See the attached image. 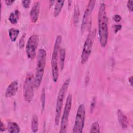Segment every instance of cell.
Listing matches in <instances>:
<instances>
[{"mask_svg": "<svg viewBox=\"0 0 133 133\" xmlns=\"http://www.w3.org/2000/svg\"><path fill=\"white\" fill-rule=\"evenodd\" d=\"M8 34L11 41L12 42H15L18 36L19 30L15 28H10L8 30Z\"/></svg>", "mask_w": 133, "mask_h": 133, "instance_id": "cell-19", "label": "cell"}, {"mask_svg": "<svg viewBox=\"0 0 133 133\" xmlns=\"http://www.w3.org/2000/svg\"><path fill=\"white\" fill-rule=\"evenodd\" d=\"M72 103V96L71 94L68 95L65 107L63 110V114L61 119L60 133H65L67 130V127L69 121V116L71 109Z\"/></svg>", "mask_w": 133, "mask_h": 133, "instance_id": "cell-7", "label": "cell"}, {"mask_svg": "<svg viewBox=\"0 0 133 133\" xmlns=\"http://www.w3.org/2000/svg\"><path fill=\"white\" fill-rule=\"evenodd\" d=\"M114 31L115 33H117L122 29V25L121 24H114L113 25Z\"/></svg>", "mask_w": 133, "mask_h": 133, "instance_id": "cell-27", "label": "cell"}, {"mask_svg": "<svg viewBox=\"0 0 133 133\" xmlns=\"http://www.w3.org/2000/svg\"><path fill=\"white\" fill-rule=\"evenodd\" d=\"M7 129L10 133H19L20 131L19 126L14 122H9L7 124Z\"/></svg>", "mask_w": 133, "mask_h": 133, "instance_id": "cell-14", "label": "cell"}, {"mask_svg": "<svg viewBox=\"0 0 133 133\" xmlns=\"http://www.w3.org/2000/svg\"><path fill=\"white\" fill-rule=\"evenodd\" d=\"M41 102L42 105V111L44 110L45 107V102H46V93L45 88H43L41 91Z\"/></svg>", "mask_w": 133, "mask_h": 133, "instance_id": "cell-22", "label": "cell"}, {"mask_svg": "<svg viewBox=\"0 0 133 133\" xmlns=\"http://www.w3.org/2000/svg\"><path fill=\"white\" fill-rule=\"evenodd\" d=\"M20 16V12L18 10H15L14 11L10 13L8 19L12 24H16L18 22Z\"/></svg>", "mask_w": 133, "mask_h": 133, "instance_id": "cell-16", "label": "cell"}, {"mask_svg": "<svg viewBox=\"0 0 133 133\" xmlns=\"http://www.w3.org/2000/svg\"><path fill=\"white\" fill-rule=\"evenodd\" d=\"M128 81H129L131 86H132V76H131L130 77H129L128 78Z\"/></svg>", "mask_w": 133, "mask_h": 133, "instance_id": "cell-31", "label": "cell"}, {"mask_svg": "<svg viewBox=\"0 0 133 133\" xmlns=\"http://www.w3.org/2000/svg\"><path fill=\"white\" fill-rule=\"evenodd\" d=\"M65 50L64 48H60L59 51V58H60V66L61 70H63L64 65V61L65 59Z\"/></svg>", "mask_w": 133, "mask_h": 133, "instance_id": "cell-18", "label": "cell"}, {"mask_svg": "<svg viewBox=\"0 0 133 133\" xmlns=\"http://www.w3.org/2000/svg\"><path fill=\"white\" fill-rule=\"evenodd\" d=\"M79 16V9L77 5L75 6L74 7V16H73V23L75 25H76V24L78 22V18Z\"/></svg>", "mask_w": 133, "mask_h": 133, "instance_id": "cell-20", "label": "cell"}, {"mask_svg": "<svg viewBox=\"0 0 133 133\" xmlns=\"http://www.w3.org/2000/svg\"><path fill=\"white\" fill-rule=\"evenodd\" d=\"M95 3V1H89L86 6V9L83 15L81 25V30L83 33L85 31V29L87 27V25H88V22L90 21L89 20L90 18V16L94 10Z\"/></svg>", "mask_w": 133, "mask_h": 133, "instance_id": "cell-10", "label": "cell"}, {"mask_svg": "<svg viewBox=\"0 0 133 133\" xmlns=\"http://www.w3.org/2000/svg\"><path fill=\"white\" fill-rule=\"evenodd\" d=\"M98 21L100 44L102 47H105L107 44L108 38V19L107 17L104 3H101L100 5L98 14Z\"/></svg>", "mask_w": 133, "mask_h": 133, "instance_id": "cell-1", "label": "cell"}, {"mask_svg": "<svg viewBox=\"0 0 133 133\" xmlns=\"http://www.w3.org/2000/svg\"><path fill=\"white\" fill-rule=\"evenodd\" d=\"M117 119L120 126L123 129H126L128 127V121L126 115L121 110H118L117 112Z\"/></svg>", "mask_w": 133, "mask_h": 133, "instance_id": "cell-13", "label": "cell"}, {"mask_svg": "<svg viewBox=\"0 0 133 133\" xmlns=\"http://www.w3.org/2000/svg\"><path fill=\"white\" fill-rule=\"evenodd\" d=\"M40 11V3L36 1L32 6L30 12V17L32 22L34 23L37 21L38 18Z\"/></svg>", "mask_w": 133, "mask_h": 133, "instance_id": "cell-12", "label": "cell"}, {"mask_svg": "<svg viewBox=\"0 0 133 133\" xmlns=\"http://www.w3.org/2000/svg\"><path fill=\"white\" fill-rule=\"evenodd\" d=\"M31 1L29 0V1H21V3L22 5L23 6V7L25 8H28L31 4Z\"/></svg>", "mask_w": 133, "mask_h": 133, "instance_id": "cell-25", "label": "cell"}, {"mask_svg": "<svg viewBox=\"0 0 133 133\" xmlns=\"http://www.w3.org/2000/svg\"><path fill=\"white\" fill-rule=\"evenodd\" d=\"M132 3H133V1L130 0V1H128L127 3V7L129 10V11L130 12H132L133 8H132Z\"/></svg>", "mask_w": 133, "mask_h": 133, "instance_id": "cell-26", "label": "cell"}, {"mask_svg": "<svg viewBox=\"0 0 133 133\" xmlns=\"http://www.w3.org/2000/svg\"><path fill=\"white\" fill-rule=\"evenodd\" d=\"M96 98L95 97H94L92 100V101H91V104H90V110L91 113H92L95 110V106H96Z\"/></svg>", "mask_w": 133, "mask_h": 133, "instance_id": "cell-24", "label": "cell"}, {"mask_svg": "<svg viewBox=\"0 0 133 133\" xmlns=\"http://www.w3.org/2000/svg\"><path fill=\"white\" fill-rule=\"evenodd\" d=\"M70 81H71V79L70 78H67L64 81L62 85L61 86L58 92V94L57 98V101H56L55 117V123L56 126L59 124V123L60 119L63 100L64 99L65 94L68 90Z\"/></svg>", "mask_w": 133, "mask_h": 133, "instance_id": "cell-3", "label": "cell"}, {"mask_svg": "<svg viewBox=\"0 0 133 133\" xmlns=\"http://www.w3.org/2000/svg\"><path fill=\"white\" fill-rule=\"evenodd\" d=\"M38 41L39 37L36 34L32 35L28 40L26 45V53L28 58L30 60L34 59L36 57Z\"/></svg>", "mask_w": 133, "mask_h": 133, "instance_id": "cell-8", "label": "cell"}, {"mask_svg": "<svg viewBox=\"0 0 133 133\" xmlns=\"http://www.w3.org/2000/svg\"><path fill=\"white\" fill-rule=\"evenodd\" d=\"M25 35H26V34L25 33H24L22 35L21 38L20 39V41H19V46L20 48H22L24 46V44H25L24 38H25Z\"/></svg>", "mask_w": 133, "mask_h": 133, "instance_id": "cell-23", "label": "cell"}, {"mask_svg": "<svg viewBox=\"0 0 133 133\" xmlns=\"http://www.w3.org/2000/svg\"><path fill=\"white\" fill-rule=\"evenodd\" d=\"M14 2H15V1H14V0H6V1H5V3L6 4V5H7V6L11 5L14 3Z\"/></svg>", "mask_w": 133, "mask_h": 133, "instance_id": "cell-30", "label": "cell"}, {"mask_svg": "<svg viewBox=\"0 0 133 133\" xmlns=\"http://www.w3.org/2000/svg\"><path fill=\"white\" fill-rule=\"evenodd\" d=\"M38 117L36 114H34L31 120V129L33 132H36L38 129Z\"/></svg>", "mask_w": 133, "mask_h": 133, "instance_id": "cell-17", "label": "cell"}, {"mask_svg": "<svg viewBox=\"0 0 133 133\" xmlns=\"http://www.w3.org/2000/svg\"><path fill=\"white\" fill-rule=\"evenodd\" d=\"M62 41V37L61 35H58L57 36L52 54L51 58V73L52 76V80L54 82H57L59 77V68L58 63V54H59V51L60 49V45Z\"/></svg>", "mask_w": 133, "mask_h": 133, "instance_id": "cell-4", "label": "cell"}, {"mask_svg": "<svg viewBox=\"0 0 133 133\" xmlns=\"http://www.w3.org/2000/svg\"><path fill=\"white\" fill-rule=\"evenodd\" d=\"M85 107L84 104H81L77 109L75 123L73 128V133H82L84 127L85 120Z\"/></svg>", "mask_w": 133, "mask_h": 133, "instance_id": "cell-6", "label": "cell"}, {"mask_svg": "<svg viewBox=\"0 0 133 133\" xmlns=\"http://www.w3.org/2000/svg\"><path fill=\"white\" fill-rule=\"evenodd\" d=\"M46 51L44 49H39L37 57V63L35 69V75L34 77L35 88H38L41 83L46 62Z\"/></svg>", "mask_w": 133, "mask_h": 133, "instance_id": "cell-2", "label": "cell"}, {"mask_svg": "<svg viewBox=\"0 0 133 133\" xmlns=\"http://www.w3.org/2000/svg\"><path fill=\"white\" fill-rule=\"evenodd\" d=\"M34 77L31 73L27 74L23 86V95L25 101L30 102L34 96Z\"/></svg>", "mask_w": 133, "mask_h": 133, "instance_id": "cell-5", "label": "cell"}, {"mask_svg": "<svg viewBox=\"0 0 133 133\" xmlns=\"http://www.w3.org/2000/svg\"><path fill=\"white\" fill-rule=\"evenodd\" d=\"M19 88V83L17 80L14 81L7 86L5 91V97L9 98L14 96Z\"/></svg>", "mask_w": 133, "mask_h": 133, "instance_id": "cell-11", "label": "cell"}, {"mask_svg": "<svg viewBox=\"0 0 133 133\" xmlns=\"http://www.w3.org/2000/svg\"><path fill=\"white\" fill-rule=\"evenodd\" d=\"M0 130H1V132H3L4 131H5L6 130V128L5 127V125H4L3 122L1 121V125H0Z\"/></svg>", "mask_w": 133, "mask_h": 133, "instance_id": "cell-29", "label": "cell"}, {"mask_svg": "<svg viewBox=\"0 0 133 133\" xmlns=\"http://www.w3.org/2000/svg\"><path fill=\"white\" fill-rule=\"evenodd\" d=\"M100 132V125L98 123V122L96 121L94 122L90 127V132Z\"/></svg>", "mask_w": 133, "mask_h": 133, "instance_id": "cell-21", "label": "cell"}, {"mask_svg": "<svg viewBox=\"0 0 133 133\" xmlns=\"http://www.w3.org/2000/svg\"><path fill=\"white\" fill-rule=\"evenodd\" d=\"M94 43V35L92 33H89L84 44L82 52L81 54V62L82 64H85L88 61Z\"/></svg>", "mask_w": 133, "mask_h": 133, "instance_id": "cell-9", "label": "cell"}, {"mask_svg": "<svg viewBox=\"0 0 133 133\" xmlns=\"http://www.w3.org/2000/svg\"><path fill=\"white\" fill-rule=\"evenodd\" d=\"M64 1H57L54 10V17H57L60 13L61 9L64 5Z\"/></svg>", "mask_w": 133, "mask_h": 133, "instance_id": "cell-15", "label": "cell"}, {"mask_svg": "<svg viewBox=\"0 0 133 133\" xmlns=\"http://www.w3.org/2000/svg\"><path fill=\"white\" fill-rule=\"evenodd\" d=\"M121 16L118 14H116L114 15L113 17V19L114 21L116 22H119L121 20Z\"/></svg>", "mask_w": 133, "mask_h": 133, "instance_id": "cell-28", "label": "cell"}]
</instances>
